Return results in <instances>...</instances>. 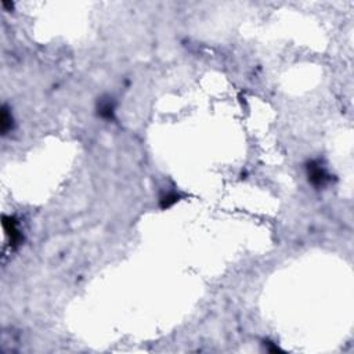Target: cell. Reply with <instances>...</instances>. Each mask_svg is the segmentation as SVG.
Returning a JSON list of instances; mask_svg holds the SVG:
<instances>
[{"label": "cell", "mask_w": 354, "mask_h": 354, "mask_svg": "<svg viewBox=\"0 0 354 354\" xmlns=\"http://www.w3.org/2000/svg\"><path fill=\"white\" fill-rule=\"evenodd\" d=\"M306 169H307L309 182L316 187H324L331 180V176L328 174L327 169L317 161L310 162Z\"/></svg>", "instance_id": "1"}, {"label": "cell", "mask_w": 354, "mask_h": 354, "mask_svg": "<svg viewBox=\"0 0 354 354\" xmlns=\"http://www.w3.org/2000/svg\"><path fill=\"white\" fill-rule=\"evenodd\" d=\"M11 123H13V119L9 115L7 109L3 108V112H1V133L3 135H7V132L11 129Z\"/></svg>", "instance_id": "4"}, {"label": "cell", "mask_w": 354, "mask_h": 354, "mask_svg": "<svg viewBox=\"0 0 354 354\" xmlns=\"http://www.w3.org/2000/svg\"><path fill=\"white\" fill-rule=\"evenodd\" d=\"M3 227L6 231V236L10 238L11 245H19L22 241V234H21V230H19L18 223L16 221V219L11 216H3Z\"/></svg>", "instance_id": "2"}, {"label": "cell", "mask_w": 354, "mask_h": 354, "mask_svg": "<svg viewBox=\"0 0 354 354\" xmlns=\"http://www.w3.org/2000/svg\"><path fill=\"white\" fill-rule=\"evenodd\" d=\"M114 112H115V102L112 99H105L101 100L99 104V115L104 119H112L114 118Z\"/></svg>", "instance_id": "3"}, {"label": "cell", "mask_w": 354, "mask_h": 354, "mask_svg": "<svg viewBox=\"0 0 354 354\" xmlns=\"http://www.w3.org/2000/svg\"><path fill=\"white\" fill-rule=\"evenodd\" d=\"M177 201H179V197L176 194H166L165 197L161 198V205H162V208H169L174 205Z\"/></svg>", "instance_id": "5"}]
</instances>
